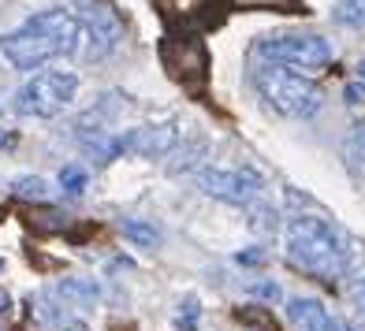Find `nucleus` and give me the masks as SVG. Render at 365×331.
Returning a JSON list of instances; mask_svg holds the SVG:
<instances>
[{
  "mask_svg": "<svg viewBox=\"0 0 365 331\" xmlns=\"http://www.w3.org/2000/svg\"><path fill=\"white\" fill-rule=\"evenodd\" d=\"M78 41H82L78 15L68 8H45L38 15H30L19 30L0 38V53H4V60L11 68L38 71L48 60L78 53Z\"/></svg>",
  "mask_w": 365,
  "mask_h": 331,
  "instance_id": "obj_1",
  "label": "nucleus"
},
{
  "mask_svg": "<svg viewBox=\"0 0 365 331\" xmlns=\"http://www.w3.org/2000/svg\"><path fill=\"white\" fill-rule=\"evenodd\" d=\"M284 250L294 268H302L321 283H336L351 268V253H346V238L339 235V227L313 212H298L287 220Z\"/></svg>",
  "mask_w": 365,
  "mask_h": 331,
  "instance_id": "obj_2",
  "label": "nucleus"
},
{
  "mask_svg": "<svg viewBox=\"0 0 365 331\" xmlns=\"http://www.w3.org/2000/svg\"><path fill=\"white\" fill-rule=\"evenodd\" d=\"M254 86L261 93V101L276 108L279 115H287V120H309L324 105V93L317 82L291 71V68H279V63H257Z\"/></svg>",
  "mask_w": 365,
  "mask_h": 331,
  "instance_id": "obj_3",
  "label": "nucleus"
},
{
  "mask_svg": "<svg viewBox=\"0 0 365 331\" xmlns=\"http://www.w3.org/2000/svg\"><path fill=\"white\" fill-rule=\"evenodd\" d=\"M78 78L75 71H41L26 78L19 93H15V108L19 115H34V120H53L75 101Z\"/></svg>",
  "mask_w": 365,
  "mask_h": 331,
  "instance_id": "obj_4",
  "label": "nucleus"
},
{
  "mask_svg": "<svg viewBox=\"0 0 365 331\" xmlns=\"http://www.w3.org/2000/svg\"><path fill=\"white\" fill-rule=\"evenodd\" d=\"M254 53L264 63H279V68H328L336 60V48L321 34H269L254 45Z\"/></svg>",
  "mask_w": 365,
  "mask_h": 331,
  "instance_id": "obj_5",
  "label": "nucleus"
},
{
  "mask_svg": "<svg viewBox=\"0 0 365 331\" xmlns=\"http://www.w3.org/2000/svg\"><path fill=\"white\" fill-rule=\"evenodd\" d=\"M78 26H82V38L90 41L86 53L93 60L108 56L123 41V19L108 0H78Z\"/></svg>",
  "mask_w": 365,
  "mask_h": 331,
  "instance_id": "obj_6",
  "label": "nucleus"
},
{
  "mask_svg": "<svg viewBox=\"0 0 365 331\" xmlns=\"http://www.w3.org/2000/svg\"><path fill=\"white\" fill-rule=\"evenodd\" d=\"M197 186L227 205H254L261 190V175L250 168H202L197 172Z\"/></svg>",
  "mask_w": 365,
  "mask_h": 331,
  "instance_id": "obj_7",
  "label": "nucleus"
},
{
  "mask_svg": "<svg viewBox=\"0 0 365 331\" xmlns=\"http://www.w3.org/2000/svg\"><path fill=\"white\" fill-rule=\"evenodd\" d=\"M123 153L127 157H142V160H160L168 157L175 142H179V123L175 120H160V123H142L130 127L127 135H120Z\"/></svg>",
  "mask_w": 365,
  "mask_h": 331,
  "instance_id": "obj_8",
  "label": "nucleus"
},
{
  "mask_svg": "<svg viewBox=\"0 0 365 331\" xmlns=\"http://www.w3.org/2000/svg\"><path fill=\"white\" fill-rule=\"evenodd\" d=\"M75 138H78V145H82V153L86 157H93L97 164H112L115 157H123V142H120V135H112L108 127H101V123H86L82 120L78 123V130H75Z\"/></svg>",
  "mask_w": 365,
  "mask_h": 331,
  "instance_id": "obj_9",
  "label": "nucleus"
},
{
  "mask_svg": "<svg viewBox=\"0 0 365 331\" xmlns=\"http://www.w3.org/2000/svg\"><path fill=\"white\" fill-rule=\"evenodd\" d=\"M287 320L298 331H343V324L317 302V298H291L287 302Z\"/></svg>",
  "mask_w": 365,
  "mask_h": 331,
  "instance_id": "obj_10",
  "label": "nucleus"
},
{
  "mask_svg": "<svg viewBox=\"0 0 365 331\" xmlns=\"http://www.w3.org/2000/svg\"><path fill=\"white\" fill-rule=\"evenodd\" d=\"M343 157L351 160V168L365 175V120L354 123L346 130V142H343Z\"/></svg>",
  "mask_w": 365,
  "mask_h": 331,
  "instance_id": "obj_11",
  "label": "nucleus"
},
{
  "mask_svg": "<svg viewBox=\"0 0 365 331\" xmlns=\"http://www.w3.org/2000/svg\"><path fill=\"white\" fill-rule=\"evenodd\" d=\"M120 231L135 246H160V227H153L149 220H120Z\"/></svg>",
  "mask_w": 365,
  "mask_h": 331,
  "instance_id": "obj_12",
  "label": "nucleus"
},
{
  "mask_svg": "<svg viewBox=\"0 0 365 331\" xmlns=\"http://www.w3.org/2000/svg\"><path fill=\"white\" fill-rule=\"evenodd\" d=\"M336 23L365 30V0H339L336 4Z\"/></svg>",
  "mask_w": 365,
  "mask_h": 331,
  "instance_id": "obj_13",
  "label": "nucleus"
},
{
  "mask_svg": "<svg viewBox=\"0 0 365 331\" xmlns=\"http://www.w3.org/2000/svg\"><path fill=\"white\" fill-rule=\"evenodd\" d=\"M60 186L68 190L71 197H78L82 190H86V172H82L78 164H68V168L60 172Z\"/></svg>",
  "mask_w": 365,
  "mask_h": 331,
  "instance_id": "obj_14",
  "label": "nucleus"
},
{
  "mask_svg": "<svg viewBox=\"0 0 365 331\" xmlns=\"http://www.w3.org/2000/svg\"><path fill=\"white\" fill-rule=\"evenodd\" d=\"M15 194H19V197H34V201H45V194H48V186H45V179H15Z\"/></svg>",
  "mask_w": 365,
  "mask_h": 331,
  "instance_id": "obj_15",
  "label": "nucleus"
},
{
  "mask_svg": "<svg viewBox=\"0 0 365 331\" xmlns=\"http://www.w3.org/2000/svg\"><path fill=\"white\" fill-rule=\"evenodd\" d=\"M250 227H254V231H276V212H272L269 205L254 209V220H250Z\"/></svg>",
  "mask_w": 365,
  "mask_h": 331,
  "instance_id": "obj_16",
  "label": "nucleus"
},
{
  "mask_svg": "<svg viewBox=\"0 0 365 331\" xmlns=\"http://www.w3.org/2000/svg\"><path fill=\"white\" fill-rule=\"evenodd\" d=\"M250 294H257V298H269V302H276V298H279V283H272V279H261V283H250Z\"/></svg>",
  "mask_w": 365,
  "mask_h": 331,
  "instance_id": "obj_17",
  "label": "nucleus"
},
{
  "mask_svg": "<svg viewBox=\"0 0 365 331\" xmlns=\"http://www.w3.org/2000/svg\"><path fill=\"white\" fill-rule=\"evenodd\" d=\"M351 298H354V309H358V317L365 320V275H358V279H354V290H351Z\"/></svg>",
  "mask_w": 365,
  "mask_h": 331,
  "instance_id": "obj_18",
  "label": "nucleus"
},
{
  "mask_svg": "<svg viewBox=\"0 0 365 331\" xmlns=\"http://www.w3.org/2000/svg\"><path fill=\"white\" fill-rule=\"evenodd\" d=\"M346 105H365V82H351V86L343 90Z\"/></svg>",
  "mask_w": 365,
  "mask_h": 331,
  "instance_id": "obj_19",
  "label": "nucleus"
},
{
  "mask_svg": "<svg viewBox=\"0 0 365 331\" xmlns=\"http://www.w3.org/2000/svg\"><path fill=\"white\" fill-rule=\"evenodd\" d=\"M242 8H284V4H291V0H239Z\"/></svg>",
  "mask_w": 365,
  "mask_h": 331,
  "instance_id": "obj_20",
  "label": "nucleus"
},
{
  "mask_svg": "<svg viewBox=\"0 0 365 331\" xmlns=\"http://www.w3.org/2000/svg\"><path fill=\"white\" fill-rule=\"evenodd\" d=\"M261 253H239V264H257Z\"/></svg>",
  "mask_w": 365,
  "mask_h": 331,
  "instance_id": "obj_21",
  "label": "nucleus"
},
{
  "mask_svg": "<svg viewBox=\"0 0 365 331\" xmlns=\"http://www.w3.org/2000/svg\"><path fill=\"white\" fill-rule=\"evenodd\" d=\"M358 78H361V82H365V56H361V60H358Z\"/></svg>",
  "mask_w": 365,
  "mask_h": 331,
  "instance_id": "obj_22",
  "label": "nucleus"
},
{
  "mask_svg": "<svg viewBox=\"0 0 365 331\" xmlns=\"http://www.w3.org/2000/svg\"><path fill=\"white\" fill-rule=\"evenodd\" d=\"M4 309H8V294H4V290H0V312H4Z\"/></svg>",
  "mask_w": 365,
  "mask_h": 331,
  "instance_id": "obj_23",
  "label": "nucleus"
},
{
  "mask_svg": "<svg viewBox=\"0 0 365 331\" xmlns=\"http://www.w3.org/2000/svg\"><path fill=\"white\" fill-rule=\"evenodd\" d=\"M11 142H15L11 135H0V145H11Z\"/></svg>",
  "mask_w": 365,
  "mask_h": 331,
  "instance_id": "obj_24",
  "label": "nucleus"
},
{
  "mask_svg": "<svg viewBox=\"0 0 365 331\" xmlns=\"http://www.w3.org/2000/svg\"><path fill=\"white\" fill-rule=\"evenodd\" d=\"M63 331H86V327H63Z\"/></svg>",
  "mask_w": 365,
  "mask_h": 331,
  "instance_id": "obj_25",
  "label": "nucleus"
},
{
  "mask_svg": "<svg viewBox=\"0 0 365 331\" xmlns=\"http://www.w3.org/2000/svg\"><path fill=\"white\" fill-rule=\"evenodd\" d=\"M0 268H4V264H0Z\"/></svg>",
  "mask_w": 365,
  "mask_h": 331,
  "instance_id": "obj_26",
  "label": "nucleus"
}]
</instances>
